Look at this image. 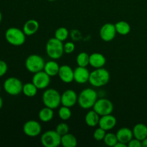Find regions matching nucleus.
Wrapping results in <instances>:
<instances>
[{
  "label": "nucleus",
  "instance_id": "nucleus-1",
  "mask_svg": "<svg viewBox=\"0 0 147 147\" xmlns=\"http://www.w3.org/2000/svg\"><path fill=\"white\" fill-rule=\"evenodd\" d=\"M97 100V92L93 89L88 88L83 89L78 95V103L82 109H90L93 107Z\"/></svg>",
  "mask_w": 147,
  "mask_h": 147
},
{
  "label": "nucleus",
  "instance_id": "nucleus-2",
  "mask_svg": "<svg viewBox=\"0 0 147 147\" xmlns=\"http://www.w3.org/2000/svg\"><path fill=\"white\" fill-rule=\"evenodd\" d=\"M110 80V73L109 70L103 67L95 69L90 74L88 82L94 87L100 88L106 86Z\"/></svg>",
  "mask_w": 147,
  "mask_h": 147
},
{
  "label": "nucleus",
  "instance_id": "nucleus-3",
  "mask_svg": "<svg viewBox=\"0 0 147 147\" xmlns=\"http://www.w3.org/2000/svg\"><path fill=\"white\" fill-rule=\"evenodd\" d=\"M63 45V42L55 37L48 40L45 47L46 53L48 57L53 60H58L63 57L65 53Z\"/></svg>",
  "mask_w": 147,
  "mask_h": 147
},
{
  "label": "nucleus",
  "instance_id": "nucleus-4",
  "mask_svg": "<svg viewBox=\"0 0 147 147\" xmlns=\"http://www.w3.org/2000/svg\"><path fill=\"white\" fill-rule=\"evenodd\" d=\"M5 39L7 42L13 46H21L26 40V34L23 30L17 27H9L5 32Z\"/></svg>",
  "mask_w": 147,
  "mask_h": 147
},
{
  "label": "nucleus",
  "instance_id": "nucleus-5",
  "mask_svg": "<svg viewBox=\"0 0 147 147\" xmlns=\"http://www.w3.org/2000/svg\"><path fill=\"white\" fill-rule=\"evenodd\" d=\"M42 100L45 106L55 109L61 104V95L55 89L49 88L44 91Z\"/></svg>",
  "mask_w": 147,
  "mask_h": 147
},
{
  "label": "nucleus",
  "instance_id": "nucleus-6",
  "mask_svg": "<svg viewBox=\"0 0 147 147\" xmlns=\"http://www.w3.org/2000/svg\"><path fill=\"white\" fill-rule=\"evenodd\" d=\"M45 65V62L44 59L39 55H30L25 60L26 69L33 74L44 70Z\"/></svg>",
  "mask_w": 147,
  "mask_h": 147
},
{
  "label": "nucleus",
  "instance_id": "nucleus-7",
  "mask_svg": "<svg viewBox=\"0 0 147 147\" xmlns=\"http://www.w3.org/2000/svg\"><path fill=\"white\" fill-rule=\"evenodd\" d=\"M23 83L16 77H9L4 82L3 88L7 94L10 96H18L22 93Z\"/></svg>",
  "mask_w": 147,
  "mask_h": 147
},
{
  "label": "nucleus",
  "instance_id": "nucleus-8",
  "mask_svg": "<svg viewBox=\"0 0 147 147\" xmlns=\"http://www.w3.org/2000/svg\"><path fill=\"white\" fill-rule=\"evenodd\" d=\"M40 141L45 147H57L61 145V136L55 130H48L42 135Z\"/></svg>",
  "mask_w": 147,
  "mask_h": 147
},
{
  "label": "nucleus",
  "instance_id": "nucleus-9",
  "mask_svg": "<svg viewBox=\"0 0 147 147\" xmlns=\"http://www.w3.org/2000/svg\"><path fill=\"white\" fill-rule=\"evenodd\" d=\"M113 104L107 98L98 99L93 106V109L100 116L111 114L113 111Z\"/></svg>",
  "mask_w": 147,
  "mask_h": 147
},
{
  "label": "nucleus",
  "instance_id": "nucleus-10",
  "mask_svg": "<svg viewBox=\"0 0 147 147\" xmlns=\"http://www.w3.org/2000/svg\"><path fill=\"white\" fill-rule=\"evenodd\" d=\"M23 131L29 137H37L41 133L42 126L37 121H27L23 126Z\"/></svg>",
  "mask_w": 147,
  "mask_h": 147
},
{
  "label": "nucleus",
  "instance_id": "nucleus-11",
  "mask_svg": "<svg viewBox=\"0 0 147 147\" xmlns=\"http://www.w3.org/2000/svg\"><path fill=\"white\" fill-rule=\"evenodd\" d=\"M32 82L38 89H45L50 83V76L44 70L34 73Z\"/></svg>",
  "mask_w": 147,
  "mask_h": 147
},
{
  "label": "nucleus",
  "instance_id": "nucleus-12",
  "mask_svg": "<svg viewBox=\"0 0 147 147\" xmlns=\"http://www.w3.org/2000/svg\"><path fill=\"white\" fill-rule=\"evenodd\" d=\"M99 34H100V39L103 41H112L117 34L115 24H112V23H106L100 27Z\"/></svg>",
  "mask_w": 147,
  "mask_h": 147
},
{
  "label": "nucleus",
  "instance_id": "nucleus-13",
  "mask_svg": "<svg viewBox=\"0 0 147 147\" xmlns=\"http://www.w3.org/2000/svg\"><path fill=\"white\" fill-rule=\"evenodd\" d=\"M78 96L72 89L66 90L61 95V104L64 106L71 108L78 103Z\"/></svg>",
  "mask_w": 147,
  "mask_h": 147
},
{
  "label": "nucleus",
  "instance_id": "nucleus-14",
  "mask_svg": "<svg viewBox=\"0 0 147 147\" xmlns=\"http://www.w3.org/2000/svg\"><path fill=\"white\" fill-rule=\"evenodd\" d=\"M57 76L63 83H70L74 80V70L67 65H63L60 67Z\"/></svg>",
  "mask_w": 147,
  "mask_h": 147
},
{
  "label": "nucleus",
  "instance_id": "nucleus-15",
  "mask_svg": "<svg viewBox=\"0 0 147 147\" xmlns=\"http://www.w3.org/2000/svg\"><path fill=\"white\" fill-rule=\"evenodd\" d=\"M90 73L86 67L78 66L74 70V80L79 84H84L89 80Z\"/></svg>",
  "mask_w": 147,
  "mask_h": 147
},
{
  "label": "nucleus",
  "instance_id": "nucleus-16",
  "mask_svg": "<svg viewBox=\"0 0 147 147\" xmlns=\"http://www.w3.org/2000/svg\"><path fill=\"white\" fill-rule=\"evenodd\" d=\"M117 123V120L116 117L112 114L105 115L102 116L99 120L98 126L99 127L102 128L105 131H110L113 129L116 126Z\"/></svg>",
  "mask_w": 147,
  "mask_h": 147
},
{
  "label": "nucleus",
  "instance_id": "nucleus-17",
  "mask_svg": "<svg viewBox=\"0 0 147 147\" xmlns=\"http://www.w3.org/2000/svg\"><path fill=\"white\" fill-rule=\"evenodd\" d=\"M106 58L103 54L99 53H92L90 55V65L93 68H100L103 67V66L106 65Z\"/></svg>",
  "mask_w": 147,
  "mask_h": 147
},
{
  "label": "nucleus",
  "instance_id": "nucleus-18",
  "mask_svg": "<svg viewBox=\"0 0 147 147\" xmlns=\"http://www.w3.org/2000/svg\"><path fill=\"white\" fill-rule=\"evenodd\" d=\"M116 134L117 136L118 141L126 144H127L134 138L133 131L131 129L127 127L121 128L120 129L118 130Z\"/></svg>",
  "mask_w": 147,
  "mask_h": 147
},
{
  "label": "nucleus",
  "instance_id": "nucleus-19",
  "mask_svg": "<svg viewBox=\"0 0 147 147\" xmlns=\"http://www.w3.org/2000/svg\"><path fill=\"white\" fill-rule=\"evenodd\" d=\"M40 24L36 20H29L23 26V32L27 36H31L35 34L39 30Z\"/></svg>",
  "mask_w": 147,
  "mask_h": 147
},
{
  "label": "nucleus",
  "instance_id": "nucleus-20",
  "mask_svg": "<svg viewBox=\"0 0 147 147\" xmlns=\"http://www.w3.org/2000/svg\"><path fill=\"white\" fill-rule=\"evenodd\" d=\"M132 131L134 137L142 142L147 137V126L144 123H139L136 124L134 126Z\"/></svg>",
  "mask_w": 147,
  "mask_h": 147
},
{
  "label": "nucleus",
  "instance_id": "nucleus-21",
  "mask_svg": "<svg viewBox=\"0 0 147 147\" xmlns=\"http://www.w3.org/2000/svg\"><path fill=\"white\" fill-rule=\"evenodd\" d=\"M100 115L98 114L94 110L89 111L86 113L85 116V121L86 123L90 127H96L97 125H98L99 120H100Z\"/></svg>",
  "mask_w": 147,
  "mask_h": 147
},
{
  "label": "nucleus",
  "instance_id": "nucleus-22",
  "mask_svg": "<svg viewBox=\"0 0 147 147\" xmlns=\"http://www.w3.org/2000/svg\"><path fill=\"white\" fill-rule=\"evenodd\" d=\"M60 67L58 63L57 62L54 61V60H50V61L45 63L44 67V71L47 73V75L50 76V77H53L57 75H58L59 70H60Z\"/></svg>",
  "mask_w": 147,
  "mask_h": 147
},
{
  "label": "nucleus",
  "instance_id": "nucleus-23",
  "mask_svg": "<svg viewBox=\"0 0 147 147\" xmlns=\"http://www.w3.org/2000/svg\"><path fill=\"white\" fill-rule=\"evenodd\" d=\"M38 116L41 121L45 122V123L50 121L51 120H53V117H54L53 109L45 106L39 111Z\"/></svg>",
  "mask_w": 147,
  "mask_h": 147
},
{
  "label": "nucleus",
  "instance_id": "nucleus-24",
  "mask_svg": "<svg viewBox=\"0 0 147 147\" xmlns=\"http://www.w3.org/2000/svg\"><path fill=\"white\" fill-rule=\"evenodd\" d=\"M78 141L76 136L72 134H66L61 136V145L64 147H76Z\"/></svg>",
  "mask_w": 147,
  "mask_h": 147
},
{
  "label": "nucleus",
  "instance_id": "nucleus-25",
  "mask_svg": "<svg viewBox=\"0 0 147 147\" xmlns=\"http://www.w3.org/2000/svg\"><path fill=\"white\" fill-rule=\"evenodd\" d=\"M116 30L117 34L121 35H127L131 32V26L127 22L119 21L115 24Z\"/></svg>",
  "mask_w": 147,
  "mask_h": 147
},
{
  "label": "nucleus",
  "instance_id": "nucleus-26",
  "mask_svg": "<svg viewBox=\"0 0 147 147\" xmlns=\"http://www.w3.org/2000/svg\"><path fill=\"white\" fill-rule=\"evenodd\" d=\"M37 88L35 85L31 82V83H26L23 85L22 93L25 96L28 98L34 97L37 93Z\"/></svg>",
  "mask_w": 147,
  "mask_h": 147
},
{
  "label": "nucleus",
  "instance_id": "nucleus-27",
  "mask_svg": "<svg viewBox=\"0 0 147 147\" xmlns=\"http://www.w3.org/2000/svg\"><path fill=\"white\" fill-rule=\"evenodd\" d=\"M76 63L78 66L87 67L90 63V55L85 52L80 53L76 57Z\"/></svg>",
  "mask_w": 147,
  "mask_h": 147
},
{
  "label": "nucleus",
  "instance_id": "nucleus-28",
  "mask_svg": "<svg viewBox=\"0 0 147 147\" xmlns=\"http://www.w3.org/2000/svg\"><path fill=\"white\" fill-rule=\"evenodd\" d=\"M69 36V31L66 27H60L55 32V37L62 42L65 41Z\"/></svg>",
  "mask_w": 147,
  "mask_h": 147
},
{
  "label": "nucleus",
  "instance_id": "nucleus-29",
  "mask_svg": "<svg viewBox=\"0 0 147 147\" xmlns=\"http://www.w3.org/2000/svg\"><path fill=\"white\" fill-rule=\"evenodd\" d=\"M103 142H104L105 144L107 145V146L114 147L119 141H118L117 136H116V134L109 132V133H106V136L103 139Z\"/></svg>",
  "mask_w": 147,
  "mask_h": 147
},
{
  "label": "nucleus",
  "instance_id": "nucleus-30",
  "mask_svg": "<svg viewBox=\"0 0 147 147\" xmlns=\"http://www.w3.org/2000/svg\"><path fill=\"white\" fill-rule=\"evenodd\" d=\"M72 116V112L70 108L63 106L58 110V116L61 120L67 121L70 119Z\"/></svg>",
  "mask_w": 147,
  "mask_h": 147
},
{
  "label": "nucleus",
  "instance_id": "nucleus-31",
  "mask_svg": "<svg viewBox=\"0 0 147 147\" xmlns=\"http://www.w3.org/2000/svg\"><path fill=\"white\" fill-rule=\"evenodd\" d=\"M106 134V131H105L104 129H103L102 128L98 127L94 131V133H93V138H94L95 140L98 141V142L103 141V139H104Z\"/></svg>",
  "mask_w": 147,
  "mask_h": 147
},
{
  "label": "nucleus",
  "instance_id": "nucleus-32",
  "mask_svg": "<svg viewBox=\"0 0 147 147\" xmlns=\"http://www.w3.org/2000/svg\"><path fill=\"white\" fill-rule=\"evenodd\" d=\"M55 131L62 136L69 133V126L66 123H60L56 126Z\"/></svg>",
  "mask_w": 147,
  "mask_h": 147
},
{
  "label": "nucleus",
  "instance_id": "nucleus-33",
  "mask_svg": "<svg viewBox=\"0 0 147 147\" xmlns=\"http://www.w3.org/2000/svg\"><path fill=\"white\" fill-rule=\"evenodd\" d=\"M63 47H64L65 53L71 54L72 53L74 52L76 46H75V44L73 42H67L63 45Z\"/></svg>",
  "mask_w": 147,
  "mask_h": 147
},
{
  "label": "nucleus",
  "instance_id": "nucleus-34",
  "mask_svg": "<svg viewBox=\"0 0 147 147\" xmlns=\"http://www.w3.org/2000/svg\"><path fill=\"white\" fill-rule=\"evenodd\" d=\"M8 70V65L7 63L0 60V78L3 77Z\"/></svg>",
  "mask_w": 147,
  "mask_h": 147
},
{
  "label": "nucleus",
  "instance_id": "nucleus-35",
  "mask_svg": "<svg viewBox=\"0 0 147 147\" xmlns=\"http://www.w3.org/2000/svg\"><path fill=\"white\" fill-rule=\"evenodd\" d=\"M128 147H142V141L139 140V139H136L134 137L129 143L127 144Z\"/></svg>",
  "mask_w": 147,
  "mask_h": 147
},
{
  "label": "nucleus",
  "instance_id": "nucleus-36",
  "mask_svg": "<svg viewBox=\"0 0 147 147\" xmlns=\"http://www.w3.org/2000/svg\"><path fill=\"white\" fill-rule=\"evenodd\" d=\"M126 146H127V144H126L122 143V142H118L117 143H116V144L115 145L114 147H126Z\"/></svg>",
  "mask_w": 147,
  "mask_h": 147
},
{
  "label": "nucleus",
  "instance_id": "nucleus-37",
  "mask_svg": "<svg viewBox=\"0 0 147 147\" xmlns=\"http://www.w3.org/2000/svg\"><path fill=\"white\" fill-rule=\"evenodd\" d=\"M142 142V146L147 147V137L145 139H144Z\"/></svg>",
  "mask_w": 147,
  "mask_h": 147
},
{
  "label": "nucleus",
  "instance_id": "nucleus-38",
  "mask_svg": "<svg viewBox=\"0 0 147 147\" xmlns=\"http://www.w3.org/2000/svg\"><path fill=\"white\" fill-rule=\"evenodd\" d=\"M2 106H3V99L0 96V109L2 108Z\"/></svg>",
  "mask_w": 147,
  "mask_h": 147
},
{
  "label": "nucleus",
  "instance_id": "nucleus-39",
  "mask_svg": "<svg viewBox=\"0 0 147 147\" xmlns=\"http://www.w3.org/2000/svg\"><path fill=\"white\" fill-rule=\"evenodd\" d=\"M1 20H2V14H1V11H0V23H1Z\"/></svg>",
  "mask_w": 147,
  "mask_h": 147
},
{
  "label": "nucleus",
  "instance_id": "nucleus-40",
  "mask_svg": "<svg viewBox=\"0 0 147 147\" xmlns=\"http://www.w3.org/2000/svg\"><path fill=\"white\" fill-rule=\"evenodd\" d=\"M49 1H57V0H47Z\"/></svg>",
  "mask_w": 147,
  "mask_h": 147
},
{
  "label": "nucleus",
  "instance_id": "nucleus-41",
  "mask_svg": "<svg viewBox=\"0 0 147 147\" xmlns=\"http://www.w3.org/2000/svg\"><path fill=\"white\" fill-rule=\"evenodd\" d=\"M0 90H1V86H0Z\"/></svg>",
  "mask_w": 147,
  "mask_h": 147
}]
</instances>
